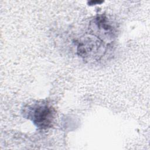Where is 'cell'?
Masks as SVG:
<instances>
[{
    "label": "cell",
    "mask_w": 150,
    "mask_h": 150,
    "mask_svg": "<svg viewBox=\"0 0 150 150\" xmlns=\"http://www.w3.org/2000/svg\"><path fill=\"white\" fill-rule=\"evenodd\" d=\"M26 113L33 124L42 129L52 125L55 115L54 108L46 103H38L29 106Z\"/></svg>",
    "instance_id": "obj_1"
},
{
    "label": "cell",
    "mask_w": 150,
    "mask_h": 150,
    "mask_svg": "<svg viewBox=\"0 0 150 150\" xmlns=\"http://www.w3.org/2000/svg\"><path fill=\"white\" fill-rule=\"evenodd\" d=\"M77 52L79 56L84 58L99 57L105 52L104 45L98 36H85L79 40Z\"/></svg>",
    "instance_id": "obj_2"
},
{
    "label": "cell",
    "mask_w": 150,
    "mask_h": 150,
    "mask_svg": "<svg viewBox=\"0 0 150 150\" xmlns=\"http://www.w3.org/2000/svg\"><path fill=\"white\" fill-rule=\"evenodd\" d=\"M91 28L98 35V38L110 40L114 38L116 28L105 15H101L95 18L91 22Z\"/></svg>",
    "instance_id": "obj_3"
}]
</instances>
